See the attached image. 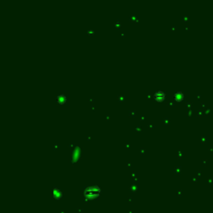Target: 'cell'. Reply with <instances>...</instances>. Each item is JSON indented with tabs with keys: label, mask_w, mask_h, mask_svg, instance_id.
Here are the masks:
<instances>
[{
	"label": "cell",
	"mask_w": 213,
	"mask_h": 213,
	"mask_svg": "<svg viewBox=\"0 0 213 213\" xmlns=\"http://www.w3.org/2000/svg\"><path fill=\"white\" fill-rule=\"evenodd\" d=\"M164 98H165V95L162 91H158L155 94V98H156V100H157V101H162L163 99H164Z\"/></svg>",
	"instance_id": "6da1fadb"
},
{
	"label": "cell",
	"mask_w": 213,
	"mask_h": 213,
	"mask_svg": "<svg viewBox=\"0 0 213 213\" xmlns=\"http://www.w3.org/2000/svg\"><path fill=\"white\" fill-rule=\"evenodd\" d=\"M183 98H184V95H183V93H181V92H177V93H176L174 94V98L177 101H182Z\"/></svg>",
	"instance_id": "7a4b0ae2"
},
{
	"label": "cell",
	"mask_w": 213,
	"mask_h": 213,
	"mask_svg": "<svg viewBox=\"0 0 213 213\" xmlns=\"http://www.w3.org/2000/svg\"><path fill=\"white\" fill-rule=\"evenodd\" d=\"M65 100H66V98L63 95H60V96L58 97V103H63L64 102H65Z\"/></svg>",
	"instance_id": "3957f363"
}]
</instances>
